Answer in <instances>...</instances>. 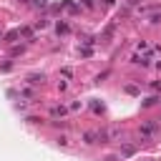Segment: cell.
I'll use <instances>...</instances> for the list:
<instances>
[{
    "label": "cell",
    "instance_id": "10",
    "mask_svg": "<svg viewBox=\"0 0 161 161\" xmlns=\"http://www.w3.org/2000/svg\"><path fill=\"white\" fill-rule=\"evenodd\" d=\"M156 101H158V98H156V96H151V98H146L141 106H143V108H151V106H156Z\"/></svg>",
    "mask_w": 161,
    "mask_h": 161
},
{
    "label": "cell",
    "instance_id": "15",
    "mask_svg": "<svg viewBox=\"0 0 161 161\" xmlns=\"http://www.w3.org/2000/svg\"><path fill=\"white\" fill-rule=\"evenodd\" d=\"M20 93H23V96H28V98H35V91H30V88H23Z\"/></svg>",
    "mask_w": 161,
    "mask_h": 161
},
{
    "label": "cell",
    "instance_id": "7",
    "mask_svg": "<svg viewBox=\"0 0 161 161\" xmlns=\"http://www.w3.org/2000/svg\"><path fill=\"white\" fill-rule=\"evenodd\" d=\"M133 151H136V146H131V143H126V146L121 148V156H133Z\"/></svg>",
    "mask_w": 161,
    "mask_h": 161
},
{
    "label": "cell",
    "instance_id": "2",
    "mask_svg": "<svg viewBox=\"0 0 161 161\" xmlns=\"http://www.w3.org/2000/svg\"><path fill=\"white\" fill-rule=\"evenodd\" d=\"M43 80H45V75H43V73H30V75L25 78V83H28V86H40Z\"/></svg>",
    "mask_w": 161,
    "mask_h": 161
},
{
    "label": "cell",
    "instance_id": "17",
    "mask_svg": "<svg viewBox=\"0 0 161 161\" xmlns=\"http://www.w3.org/2000/svg\"><path fill=\"white\" fill-rule=\"evenodd\" d=\"M58 143H60V146H68L70 141H68V136H58Z\"/></svg>",
    "mask_w": 161,
    "mask_h": 161
},
{
    "label": "cell",
    "instance_id": "14",
    "mask_svg": "<svg viewBox=\"0 0 161 161\" xmlns=\"http://www.w3.org/2000/svg\"><path fill=\"white\" fill-rule=\"evenodd\" d=\"M126 93H131V96H138V88H136V86H126Z\"/></svg>",
    "mask_w": 161,
    "mask_h": 161
},
{
    "label": "cell",
    "instance_id": "19",
    "mask_svg": "<svg viewBox=\"0 0 161 161\" xmlns=\"http://www.w3.org/2000/svg\"><path fill=\"white\" fill-rule=\"evenodd\" d=\"M126 3H128V5H136V3H138V0H126Z\"/></svg>",
    "mask_w": 161,
    "mask_h": 161
},
{
    "label": "cell",
    "instance_id": "12",
    "mask_svg": "<svg viewBox=\"0 0 161 161\" xmlns=\"http://www.w3.org/2000/svg\"><path fill=\"white\" fill-rule=\"evenodd\" d=\"M148 23H151V25H158V23H161V13H153V15L148 18Z\"/></svg>",
    "mask_w": 161,
    "mask_h": 161
},
{
    "label": "cell",
    "instance_id": "5",
    "mask_svg": "<svg viewBox=\"0 0 161 161\" xmlns=\"http://www.w3.org/2000/svg\"><path fill=\"white\" fill-rule=\"evenodd\" d=\"M55 33H58V35H68V33H70V25H68V23H58V25H55Z\"/></svg>",
    "mask_w": 161,
    "mask_h": 161
},
{
    "label": "cell",
    "instance_id": "11",
    "mask_svg": "<svg viewBox=\"0 0 161 161\" xmlns=\"http://www.w3.org/2000/svg\"><path fill=\"white\" fill-rule=\"evenodd\" d=\"M23 50H25V45H13V48H10V55H20Z\"/></svg>",
    "mask_w": 161,
    "mask_h": 161
},
{
    "label": "cell",
    "instance_id": "6",
    "mask_svg": "<svg viewBox=\"0 0 161 161\" xmlns=\"http://www.w3.org/2000/svg\"><path fill=\"white\" fill-rule=\"evenodd\" d=\"M50 116H53V118H58V116L63 118V116H65V108H63V106H53V108H50Z\"/></svg>",
    "mask_w": 161,
    "mask_h": 161
},
{
    "label": "cell",
    "instance_id": "13",
    "mask_svg": "<svg viewBox=\"0 0 161 161\" xmlns=\"http://www.w3.org/2000/svg\"><path fill=\"white\" fill-rule=\"evenodd\" d=\"M33 5H35L38 10H43V8H48V0H33Z\"/></svg>",
    "mask_w": 161,
    "mask_h": 161
},
{
    "label": "cell",
    "instance_id": "4",
    "mask_svg": "<svg viewBox=\"0 0 161 161\" xmlns=\"http://www.w3.org/2000/svg\"><path fill=\"white\" fill-rule=\"evenodd\" d=\"M98 143H111V128H101L98 131Z\"/></svg>",
    "mask_w": 161,
    "mask_h": 161
},
{
    "label": "cell",
    "instance_id": "3",
    "mask_svg": "<svg viewBox=\"0 0 161 161\" xmlns=\"http://www.w3.org/2000/svg\"><path fill=\"white\" fill-rule=\"evenodd\" d=\"M83 143H86V146L98 143V131H86V133H83Z\"/></svg>",
    "mask_w": 161,
    "mask_h": 161
},
{
    "label": "cell",
    "instance_id": "22",
    "mask_svg": "<svg viewBox=\"0 0 161 161\" xmlns=\"http://www.w3.org/2000/svg\"><path fill=\"white\" fill-rule=\"evenodd\" d=\"M158 123H161V121H158Z\"/></svg>",
    "mask_w": 161,
    "mask_h": 161
},
{
    "label": "cell",
    "instance_id": "1",
    "mask_svg": "<svg viewBox=\"0 0 161 161\" xmlns=\"http://www.w3.org/2000/svg\"><path fill=\"white\" fill-rule=\"evenodd\" d=\"M158 121H146V123H141V136H156V131H158Z\"/></svg>",
    "mask_w": 161,
    "mask_h": 161
},
{
    "label": "cell",
    "instance_id": "8",
    "mask_svg": "<svg viewBox=\"0 0 161 161\" xmlns=\"http://www.w3.org/2000/svg\"><path fill=\"white\" fill-rule=\"evenodd\" d=\"M15 38H20V30H10V33L5 35V43H13Z\"/></svg>",
    "mask_w": 161,
    "mask_h": 161
},
{
    "label": "cell",
    "instance_id": "21",
    "mask_svg": "<svg viewBox=\"0 0 161 161\" xmlns=\"http://www.w3.org/2000/svg\"><path fill=\"white\" fill-rule=\"evenodd\" d=\"M86 3H88V5H91V0H86Z\"/></svg>",
    "mask_w": 161,
    "mask_h": 161
},
{
    "label": "cell",
    "instance_id": "16",
    "mask_svg": "<svg viewBox=\"0 0 161 161\" xmlns=\"http://www.w3.org/2000/svg\"><path fill=\"white\" fill-rule=\"evenodd\" d=\"M28 123H43V118H38V116H28Z\"/></svg>",
    "mask_w": 161,
    "mask_h": 161
},
{
    "label": "cell",
    "instance_id": "20",
    "mask_svg": "<svg viewBox=\"0 0 161 161\" xmlns=\"http://www.w3.org/2000/svg\"><path fill=\"white\" fill-rule=\"evenodd\" d=\"M103 5H113V0H103Z\"/></svg>",
    "mask_w": 161,
    "mask_h": 161
},
{
    "label": "cell",
    "instance_id": "18",
    "mask_svg": "<svg viewBox=\"0 0 161 161\" xmlns=\"http://www.w3.org/2000/svg\"><path fill=\"white\" fill-rule=\"evenodd\" d=\"M91 108H93V111H96V113H103V106H101V103H93V106H91Z\"/></svg>",
    "mask_w": 161,
    "mask_h": 161
},
{
    "label": "cell",
    "instance_id": "9",
    "mask_svg": "<svg viewBox=\"0 0 161 161\" xmlns=\"http://www.w3.org/2000/svg\"><path fill=\"white\" fill-rule=\"evenodd\" d=\"M18 30H20V35H23V38L33 40V30H30V28H18Z\"/></svg>",
    "mask_w": 161,
    "mask_h": 161
}]
</instances>
